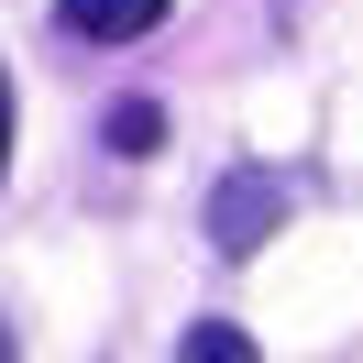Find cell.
<instances>
[{
	"label": "cell",
	"instance_id": "4",
	"mask_svg": "<svg viewBox=\"0 0 363 363\" xmlns=\"http://www.w3.org/2000/svg\"><path fill=\"white\" fill-rule=\"evenodd\" d=\"M177 363H264V352H253V341L231 330V319H199V330L177 341Z\"/></svg>",
	"mask_w": 363,
	"mask_h": 363
},
{
	"label": "cell",
	"instance_id": "1",
	"mask_svg": "<svg viewBox=\"0 0 363 363\" xmlns=\"http://www.w3.org/2000/svg\"><path fill=\"white\" fill-rule=\"evenodd\" d=\"M286 209H297V187L275 177V165H231V177H220V199H209V242L242 264V253H264L275 231H286Z\"/></svg>",
	"mask_w": 363,
	"mask_h": 363
},
{
	"label": "cell",
	"instance_id": "3",
	"mask_svg": "<svg viewBox=\"0 0 363 363\" xmlns=\"http://www.w3.org/2000/svg\"><path fill=\"white\" fill-rule=\"evenodd\" d=\"M99 133H111V155H155V143H165V111H155V99H121Z\"/></svg>",
	"mask_w": 363,
	"mask_h": 363
},
{
	"label": "cell",
	"instance_id": "5",
	"mask_svg": "<svg viewBox=\"0 0 363 363\" xmlns=\"http://www.w3.org/2000/svg\"><path fill=\"white\" fill-rule=\"evenodd\" d=\"M0 165H11V67H0Z\"/></svg>",
	"mask_w": 363,
	"mask_h": 363
},
{
	"label": "cell",
	"instance_id": "2",
	"mask_svg": "<svg viewBox=\"0 0 363 363\" xmlns=\"http://www.w3.org/2000/svg\"><path fill=\"white\" fill-rule=\"evenodd\" d=\"M55 23H67L77 45H143V33L165 23V0H55Z\"/></svg>",
	"mask_w": 363,
	"mask_h": 363
}]
</instances>
